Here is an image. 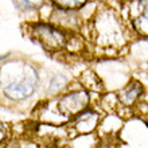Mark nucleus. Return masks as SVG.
<instances>
[{
  "label": "nucleus",
  "instance_id": "nucleus-7",
  "mask_svg": "<svg viewBox=\"0 0 148 148\" xmlns=\"http://www.w3.org/2000/svg\"><path fill=\"white\" fill-rule=\"evenodd\" d=\"M144 93V88L137 79H131L125 86H123L116 94L117 104L123 108H133L140 101Z\"/></svg>",
  "mask_w": 148,
  "mask_h": 148
},
{
  "label": "nucleus",
  "instance_id": "nucleus-2",
  "mask_svg": "<svg viewBox=\"0 0 148 148\" xmlns=\"http://www.w3.org/2000/svg\"><path fill=\"white\" fill-rule=\"evenodd\" d=\"M88 32L94 47L104 53H117L128 42V30L112 8L94 14Z\"/></svg>",
  "mask_w": 148,
  "mask_h": 148
},
{
  "label": "nucleus",
  "instance_id": "nucleus-4",
  "mask_svg": "<svg viewBox=\"0 0 148 148\" xmlns=\"http://www.w3.org/2000/svg\"><path fill=\"white\" fill-rule=\"evenodd\" d=\"M90 105L89 92L85 88L73 89L54 97V113L63 120H71L73 117L88 109Z\"/></svg>",
  "mask_w": 148,
  "mask_h": 148
},
{
  "label": "nucleus",
  "instance_id": "nucleus-6",
  "mask_svg": "<svg viewBox=\"0 0 148 148\" xmlns=\"http://www.w3.org/2000/svg\"><path fill=\"white\" fill-rule=\"evenodd\" d=\"M100 120H101L100 113L97 110L88 108L75 117H73L70 120V125L71 129L78 135H88L97 128L100 124Z\"/></svg>",
  "mask_w": 148,
  "mask_h": 148
},
{
  "label": "nucleus",
  "instance_id": "nucleus-11",
  "mask_svg": "<svg viewBox=\"0 0 148 148\" xmlns=\"http://www.w3.org/2000/svg\"><path fill=\"white\" fill-rule=\"evenodd\" d=\"M5 137H7V127L0 121V143H1Z\"/></svg>",
  "mask_w": 148,
  "mask_h": 148
},
{
  "label": "nucleus",
  "instance_id": "nucleus-10",
  "mask_svg": "<svg viewBox=\"0 0 148 148\" xmlns=\"http://www.w3.org/2000/svg\"><path fill=\"white\" fill-rule=\"evenodd\" d=\"M15 7L22 12H32L38 11L43 7L45 0H12Z\"/></svg>",
  "mask_w": 148,
  "mask_h": 148
},
{
  "label": "nucleus",
  "instance_id": "nucleus-1",
  "mask_svg": "<svg viewBox=\"0 0 148 148\" xmlns=\"http://www.w3.org/2000/svg\"><path fill=\"white\" fill-rule=\"evenodd\" d=\"M40 86L39 71L24 61L4 62L0 66V90L11 101H27Z\"/></svg>",
  "mask_w": 148,
  "mask_h": 148
},
{
  "label": "nucleus",
  "instance_id": "nucleus-3",
  "mask_svg": "<svg viewBox=\"0 0 148 148\" xmlns=\"http://www.w3.org/2000/svg\"><path fill=\"white\" fill-rule=\"evenodd\" d=\"M27 32L34 42L50 54H61L63 51H67L70 49L71 42L75 39L74 32L62 30L53 23L46 22L30 23Z\"/></svg>",
  "mask_w": 148,
  "mask_h": 148
},
{
  "label": "nucleus",
  "instance_id": "nucleus-5",
  "mask_svg": "<svg viewBox=\"0 0 148 148\" xmlns=\"http://www.w3.org/2000/svg\"><path fill=\"white\" fill-rule=\"evenodd\" d=\"M127 14L133 31L139 36L148 38V0H131Z\"/></svg>",
  "mask_w": 148,
  "mask_h": 148
},
{
  "label": "nucleus",
  "instance_id": "nucleus-9",
  "mask_svg": "<svg viewBox=\"0 0 148 148\" xmlns=\"http://www.w3.org/2000/svg\"><path fill=\"white\" fill-rule=\"evenodd\" d=\"M55 8L66 10V11H78L85 5L89 0H51Z\"/></svg>",
  "mask_w": 148,
  "mask_h": 148
},
{
  "label": "nucleus",
  "instance_id": "nucleus-8",
  "mask_svg": "<svg viewBox=\"0 0 148 148\" xmlns=\"http://www.w3.org/2000/svg\"><path fill=\"white\" fill-rule=\"evenodd\" d=\"M69 88V79L65 74H55L50 78L49 84L46 85V93L49 97L54 98L59 94L65 93Z\"/></svg>",
  "mask_w": 148,
  "mask_h": 148
}]
</instances>
